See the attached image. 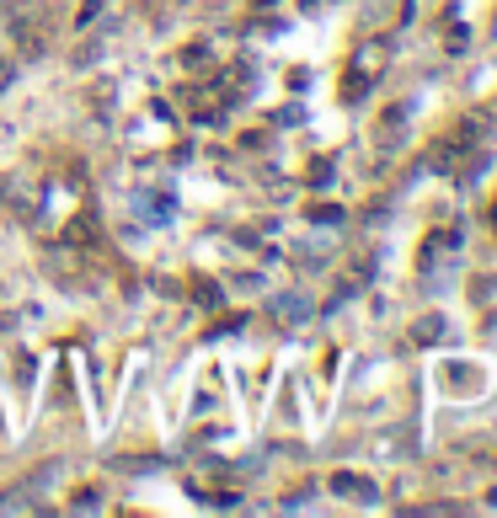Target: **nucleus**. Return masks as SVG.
I'll list each match as a JSON object with an SVG mask.
<instances>
[{
	"instance_id": "obj_7",
	"label": "nucleus",
	"mask_w": 497,
	"mask_h": 518,
	"mask_svg": "<svg viewBox=\"0 0 497 518\" xmlns=\"http://www.w3.org/2000/svg\"><path fill=\"white\" fill-rule=\"evenodd\" d=\"M11 81V65H6V59H0V86H6Z\"/></svg>"
},
{
	"instance_id": "obj_5",
	"label": "nucleus",
	"mask_w": 497,
	"mask_h": 518,
	"mask_svg": "<svg viewBox=\"0 0 497 518\" xmlns=\"http://www.w3.org/2000/svg\"><path fill=\"white\" fill-rule=\"evenodd\" d=\"M310 219H321V225H337V219H343V209H332V203H321V209H310Z\"/></svg>"
},
{
	"instance_id": "obj_2",
	"label": "nucleus",
	"mask_w": 497,
	"mask_h": 518,
	"mask_svg": "<svg viewBox=\"0 0 497 518\" xmlns=\"http://www.w3.org/2000/svg\"><path fill=\"white\" fill-rule=\"evenodd\" d=\"M444 385H449V390H471V396H476V390L487 385V374H481V369H455V364H449V369H444Z\"/></svg>"
},
{
	"instance_id": "obj_6",
	"label": "nucleus",
	"mask_w": 497,
	"mask_h": 518,
	"mask_svg": "<svg viewBox=\"0 0 497 518\" xmlns=\"http://www.w3.org/2000/svg\"><path fill=\"white\" fill-rule=\"evenodd\" d=\"M182 65H188V70H209V54L193 49V54H182Z\"/></svg>"
},
{
	"instance_id": "obj_4",
	"label": "nucleus",
	"mask_w": 497,
	"mask_h": 518,
	"mask_svg": "<svg viewBox=\"0 0 497 518\" xmlns=\"http://www.w3.org/2000/svg\"><path fill=\"white\" fill-rule=\"evenodd\" d=\"M17 38H22V49H27V54H38V49H43V33H38L33 22H22V27H17Z\"/></svg>"
},
{
	"instance_id": "obj_1",
	"label": "nucleus",
	"mask_w": 497,
	"mask_h": 518,
	"mask_svg": "<svg viewBox=\"0 0 497 518\" xmlns=\"http://www.w3.org/2000/svg\"><path fill=\"white\" fill-rule=\"evenodd\" d=\"M332 492L348 497V502H375V481H369V476H353V470H337V476H332Z\"/></svg>"
},
{
	"instance_id": "obj_3",
	"label": "nucleus",
	"mask_w": 497,
	"mask_h": 518,
	"mask_svg": "<svg viewBox=\"0 0 497 518\" xmlns=\"http://www.w3.org/2000/svg\"><path fill=\"white\" fill-rule=\"evenodd\" d=\"M444 337V316H423L417 321V342H439Z\"/></svg>"
}]
</instances>
